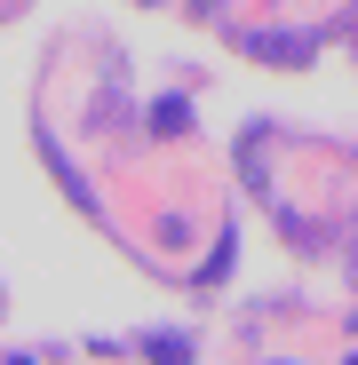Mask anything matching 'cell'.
I'll return each mask as SVG.
<instances>
[{"label":"cell","mask_w":358,"mask_h":365,"mask_svg":"<svg viewBox=\"0 0 358 365\" xmlns=\"http://www.w3.org/2000/svg\"><path fill=\"white\" fill-rule=\"evenodd\" d=\"M350 365H358V357H350Z\"/></svg>","instance_id":"cell-1"}]
</instances>
